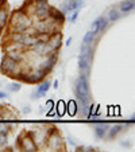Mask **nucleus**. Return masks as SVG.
<instances>
[{
  "label": "nucleus",
  "instance_id": "nucleus-1",
  "mask_svg": "<svg viewBox=\"0 0 135 152\" xmlns=\"http://www.w3.org/2000/svg\"><path fill=\"white\" fill-rule=\"evenodd\" d=\"M76 94H77L78 100H81L84 104L88 102L89 90H88V77H86V74H83L78 77L77 82H76Z\"/></svg>",
  "mask_w": 135,
  "mask_h": 152
},
{
  "label": "nucleus",
  "instance_id": "nucleus-2",
  "mask_svg": "<svg viewBox=\"0 0 135 152\" xmlns=\"http://www.w3.org/2000/svg\"><path fill=\"white\" fill-rule=\"evenodd\" d=\"M135 8V0H124V1H122L120 4H119V10H120L122 12H130L132 11V10Z\"/></svg>",
  "mask_w": 135,
  "mask_h": 152
},
{
  "label": "nucleus",
  "instance_id": "nucleus-3",
  "mask_svg": "<svg viewBox=\"0 0 135 152\" xmlns=\"http://www.w3.org/2000/svg\"><path fill=\"white\" fill-rule=\"evenodd\" d=\"M96 34L93 31H88L85 35H84V39H83V45H81V51H83L85 47H88L91 43L93 42V39H95Z\"/></svg>",
  "mask_w": 135,
  "mask_h": 152
},
{
  "label": "nucleus",
  "instance_id": "nucleus-4",
  "mask_svg": "<svg viewBox=\"0 0 135 152\" xmlns=\"http://www.w3.org/2000/svg\"><path fill=\"white\" fill-rule=\"evenodd\" d=\"M49 88H50V81H46V82H43L42 85H39L38 86V89H37V92H35V94H38V97H42L45 93L49 90Z\"/></svg>",
  "mask_w": 135,
  "mask_h": 152
},
{
  "label": "nucleus",
  "instance_id": "nucleus-5",
  "mask_svg": "<svg viewBox=\"0 0 135 152\" xmlns=\"http://www.w3.org/2000/svg\"><path fill=\"white\" fill-rule=\"evenodd\" d=\"M107 26H108V19L104 18V16H101L100 22H99V24H97V28H96V34H100L101 31H104Z\"/></svg>",
  "mask_w": 135,
  "mask_h": 152
},
{
  "label": "nucleus",
  "instance_id": "nucleus-6",
  "mask_svg": "<svg viewBox=\"0 0 135 152\" xmlns=\"http://www.w3.org/2000/svg\"><path fill=\"white\" fill-rule=\"evenodd\" d=\"M107 131H108V128H107V125H99L95 128V133L96 136H97L99 139H101L104 135L107 133Z\"/></svg>",
  "mask_w": 135,
  "mask_h": 152
},
{
  "label": "nucleus",
  "instance_id": "nucleus-7",
  "mask_svg": "<svg viewBox=\"0 0 135 152\" xmlns=\"http://www.w3.org/2000/svg\"><path fill=\"white\" fill-rule=\"evenodd\" d=\"M119 18H120V14H119V11L118 10H115V8H112L111 11L108 12V22H115V20H118Z\"/></svg>",
  "mask_w": 135,
  "mask_h": 152
},
{
  "label": "nucleus",
  "instance_id": "nucleus-8",
  "mask_svg": "<svg viewBox=\"0 0 135 152\" xmlns=\"http://www.w3.org/2000/svg\"><path fill=\"white\" fill-rule=\"evenodd\" d=\"M120 131H123V125H116V126H114V128L111 129V132H109V136H111V137H114V136H116V133L120 132Z\"/></svg>",
  "mask_w": 135,
  "mask_h": 152
},
{
  "label": "nucleus",
  "instance_id": "nucleus-9",
  "mask_svg": "<svg viewBox=\"0 0 135 152\" xmlns=\"http://www.w3.org/2000/svg\"><path fill=\"white\" fill-rule=\"evenodd\" d=\"M83 4H84V0H73V11L83 7Z\"/></svg>",
  "mask_w": 135,
  "mask_h": 152
},
{
  "label": "nucleus",
  "instance_id": "nucleus-10",
  "mask_svg": "<svg viewBox=\"0 0 135 152\" xmlns=\"http://www.w3.org/2000/svg\"><path fill=\"white\" fill-rule=\"evenodd\" d=\"M20 88H22V85H19V83H11L10 90L11 92H18V90H20Z\"/></svg>",
  "mask_w": 135,
  "mask_h": 152
},
{
  "label": "nucleus",
  "instance_id": "nucleus-11",
  "mask_svg": "<svg viewBox=\"0 0 135 152\" xmlns=\"http://www.w3.org/2000/svg\"><path fill=\"white\" fill-rule=\"evenodd\" d=\"M77 16H78V10H75V12H73V15L70 16V22L72 23H75L76 22V19H77Z\"/></svg>",
  "mask_w": 135,
  "mask_h": 152
},
{
  "label": "nucleus",
  "instance_id": "nucleus-12",
  "mask_svg": "<svg viewBox=\"0 0 135 152\" xmlns=\"http://www.w3.org/2000/svg\"><path fill=\"white\" fill-rule=\"evenodd\" d=\"M3 97H7V94L4 92H1V90H0V98H3Z\"/></svg>",
  "mask_w": 135,
  "mask_h": 152
},
{
  "label": "nucleus",
  "instance_id": "nucleus-13",
  "mask_svg": "<svg viewBox=\"0 0 135 152\" xmlns=\"http://www.w3.org/2000/svg\"><path fill=\"white\" fill-rule=\"evenodd\" d=\"M131 121H135V113H134V115L131 116Z\"/></svg>",
  "mask_w": 135,
  "mask_h": 152
}]
</instances>
